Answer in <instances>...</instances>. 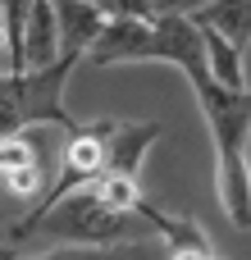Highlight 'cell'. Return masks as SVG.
I'll return each instance as SVG.
<instances>
[{
    "label": "cell",
    "mask_w": 251,
    "mask_h": 260,
    "mask_svg": "<svg viewBox=\"0 0 251 260\" xmlns=\"http://www.w3.org/2000/svg\"><path fill=\"white\" fill-rule=\"evenodd\" d=\"M206 123H210V142H215V197L219 210L229 215V224L238 233L251 229V87L247 91H224L215 82L192 87Z\"/></svg>",
    "instance_id": "1"
},
{
    "label": "cell",
    "mask_w": 251,
    "mask_h": 260,
    "mask_svg": "<svg viewBox=\"0 0 251 260\" xmlns=\"http://www.w3.org/2000/svg\"><path fill=\"white\" fill-rule=\"evenodd\" d=\"M27 238H46L59 247H119V242H146L155 238V229L137 215L110 210L105 201H96L91 187H73L55 201H37V210L14 224L9 242H27Z\"/></svg>",
    "instance_id": "2"
},
{
    "label": "cell",
    "mask_w": 251,
    "mask_h": 260,
    "mask_svg": "<svg viewBox=\"0 0 251 260\" xmlns=\"http://www.w3.org/2000/svg\"><path fill=\"white\" fill-rule=\"evenodd\" d=\"M82 59L59 55L46 69H23V73H0V137L23 133V128H59L73 133V114L64 110V87L69 73Z\"/></svg>",
    "instance_id": "3"
},
{
    "label": "cell",
    "mask_w": 251,
    "mask_h": 260,
    "mask_svg": "<svg viewBox=\"0 0 251 260\" xmlns=\"http://www.w3.org/2000/svg\"><path fill=\"white\" fill-rule=\"evenodd\" d=\"M160 137V123H123V119H110V133H105V174H119V178H137L142 174V160L151 155Z\"/></svg>",
    "instance_id": "4"
},
{
    "label": "cell",
    "mask_w": 251,
    "mask_h": 260,
    "mask_svg": "<svg viewBox=\"0 0 251 260\" xmlns=\"http://www.w3.org/2000/svg\"><path fill=\"white\" fill-rule=\"evenodd\" d=\"M50 9H55V27H59V55L87 59V50L96 46L101 27H105V14L91 0H50Z\"/></svg>",
    "instance_id": "5"
},
{
    "label": "cell",
    "mask_w": 251,
    "mask_h": 260,
    "mask_svg": "<svg viewBox=\"0 0 251 260\" xmlns=\"http://www.w3.org/2000/svg\"><path fill=\"white\" fill-rule=\"evenodd\" d=\"M201 32V55H206V78L224 91H247V50L224 41L219 32L210 27H197Z\"/></svg>",
    "instance_id": "6"
},
{
    "label": "cell",
    "mask_w": 251,
    "mask_h": 260,
    "mask_svg": "<svg viewBox=\"0 0 251 260\" xmlns=\"http://www.w3.org/2000/svg\"><path fill=\"white\" fill-rule=\"evenodd\" d=\"M59 59V27L50 0H32L27 27H23V69H46Z\"/></svg>",
    "instance_id": "7"
},
{
    "label": "cell",
    "mask_w": 251,
    "mask_h": 260,
    "mask_svg": "<svg viewBox=\"0 0 251 260\" xmlns=\"http://www.w3.org/2000/svg\"><path fill=\"white\" fill-rule=\"evenodd\" d=\"M192 23L219 32L224 41H233V46H242V50L251 46V0H206V5L192 14Z\"/></svg>",
    "instance_id": "8"
},
{
    "label": "cell",
    "mask_w": 251,
    "mask_h": 260,
    "mask_svg": "<svg viewBox=\"0 0 251 260\" xmlns=\"http://www.w3.org/2000/svg\"><path fill=\"white\" fill-rule=\"evenodd\" d=\"M46 137H50L46 128H23V133L0 137V178L14 169H46L50 174V142Z\"/></svg>",
    "instance_id": "9"
},
{
    "label": "cell",
    "mask_w": 251,
    "mask_h": 260,
    "mask_svg": "<svg viewBox=\"0 0 251 260\" xmlns=\"http://www.w3.org/2000/svg\"><path fill=\"white\" fill-rule=\"evenodd\" d=\"M18 260H169V247L160 238H146V242H119V247H59L46 256H18Z\"/></svg>",
    "instance_id": "10"
},
{
    "label": "cell",
    "mask_w": 251,
    "mask_h": 260,
    "mask_svg": "<svg viewBox=\"0 0 251 260\" xmlns=\"http://www.w3.org/2000/svg\"><path fill=\"white\" fill-rule=\"evenodd\" d=\"M105 18H155L151 0H91Z\"/></svg>",
    "instance_id": "11"
},
{
    "label": "cell",
    "mask_w": 251,
    "mask_h": 260,
    "mask_svg": "<svg viewBox=\"0 0 251 260\" xmlns=\"http://www.w3.org/2000/svg\"><path fill=\"white\" fill-rule=\"evenodd\" d=\"M201 5H206V0H151V14H155V18H165V14H169V18H192Z\"/></svg>",
    "instance_id": "12"
},
{
    "label": "cell",
    "mask_w": 251,
    "mask_h": 260,
    "mask_svg": "<svg viewBox=\"0 0 251 260\" xmlns=\"http://www.w3.org/2000/svg\"><path fill=\"white\" fill-rule=\"evenodd\" d=\"M169 260H229V256H219L215 247H183V251H169Z\"/></svg>",
    "instance_id": "13"
},
{
    "label": "cell",
    "mask_w": 251,
    "mask_h": 260,
    "mask_svg": "<svg viewBox=\"0 0 251 260\" xmlns=\"http://www.w3.org/2000/svg\"><path fill=\"white\" fill-rule=\"evenodd\" d=\"M18 256H23V251H18L14 242H0V260H18Z\"/></svg>",
    "instance_id": "14"
},
{
    "label": "cell",
    "mask_w": 251,
    "mask_h": 260,
    "mask_svg": "<svg viewBox=\"0 0 251 260\" xmlns=\"http://www.w3.org/2000/svg\"><path fill=\"white\" fill-rule=\"evenodd\" d=\"M0 73H5V27H0Z\"/></svg>",
    "instance_id": "15"
}]
</instances>
